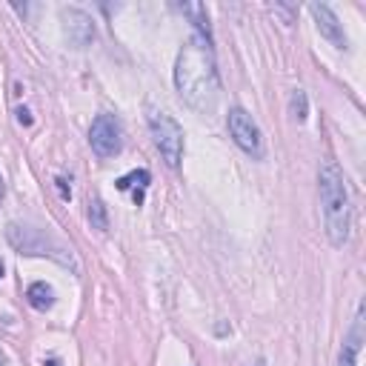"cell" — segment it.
I'll use <instances>...</instances> for the list:
<instances>
[{"instance_id": "7", "label": "cell", "mask_w": 366, "mask_h": 366, "mask_svg": "<svg viewBox=\"0 0 366 366\" xmlns=\"http://www.w3.org/2000/svg\"><path fill=\"white\" fill-rule=\"evenodd\" d=\"M63 29H66V38L75 49H83L95 41V23L92 17L80 12V9H63Z\"/></svg>"}, {"instance_id": "18", "label": "cell", "mask_w": 366, "mask_h": 366, "mask_svg": "<svg viewBox=\"0 0 366 366\" xmlns=\"http://www.w3.org/2000/svg\"><path fill=\"white\" fill-rule=\"evenodd\" d=\"M0 366H9V358H6V352L0 350Z\"/></svg>"}, {"instance_id": "21", "label": "cell", "mask_w": 366, "mask_h": 366, "mask_svg": "<svg viewBox=\"0 0 366 366\" xmlns=\"http://www.w3.org/2000/svg\"><path fill=\"white\" fill-rule=\"evenodd\" d=\"M258 366H264V361H258Z\"/></svg>"}, {"instance_id": "17", "label": "cell", "mask_w": 366, "mask_h": 366, "mask_svg": "<svg viewBox=\"0 0 366 366\" xmlns=\"http://www.w3.org/2000/svg\"><path fill=\"white\" fill-rule=\"evenodd\" d=\"M3 195H6V183H3V175H0V203H3Z\"/></svg>"}, {"instance_id": "11", "label": "cell", "mask_w": 366, "mask_h": 366, "mask_svg": "<svg viewBox=\"0 0 366 366\" xmlns=\"http://www.w3.org/2000/svg\"><path fill=\"white\" fill-rule=\"evenodd\" d=\"M26 301L32 309H38V312H46L55 306V289H52L46 281H38V284H32L26 289Z\"/></svg>"}, {"instance_id": "15", "label": "cell", "mask_w": 366, "mask_h": 366, "mask_svg": "<svg viewBox=\"0 0 366 366\" xmlns=\"http://www.w3.org/2000/svg\"><path fill=\"white\" fill-rule=\"evenodd\" d=\"M55 183H58V189H60V198H63V201H69V195H72V192L66 189V178H58Z\"/></svg>"}, {"instance_id": "4", "label": "cell", "mask_w": 366, "mask_h": 366, "mask_svg": "<svg viewBox=\"0 0 366 366\" xmlns=\"http://www.w3.org/2000/svg\"><path fill=\"white\" fill-rule=\"evenodd\" d=\"M149 129H152L155 146L161 149L166 166L178 169L183 161V129L178 126V120L161 109H149Z\"/></svg>"}, {"instance_id": "2", "label": "cell", "mask_w": 366, "mask_h": 366, "mask_svg": "<svg viewBox=\"0 0 366 366\" xmlns=\"http://www.w3.org/2000/svg\"><path fill=\"white\" fill-rule=\"evenodd\" d=\"M318 192H321V209H323V226L326 238L332 247H343L352 232V206H350V189L346 178L335 161H321L318 166Z\"/></svg>"}, {"instance_id": "6", "label": "cell", "mask_w": 366, "mask_h": 366, "mask_svg": "<svg viewBox=\"0 0 366 366\" xmlns=\"http://www.w3.org/2000/svg\"><path fill=\"white\" fill-rule=\"evenodd\" d=\"M89 144H92V152L98 158H115L124 149V124L115 117V115H98L92 120V129H89Z\"/></svg>"}, {"instance_id": "5", "label": "cell", "mask_w": 366, "mask_h": 366, "mask_svg": "<svg viewBox=\"0 0 366 366\" xmlns=\"http://www.w3.org/2000/svg\"><path fill=\"white\" fill-rule=\"evenodd\" d=\"M226 126H229L232 141L249 155L255 161H264V135H260V126L255 124V117L243 109V106H232L229 115H226Z\"/></svg>"}, {"instance_id": "8", "label": "cell", "mask_w": 366, "mask_h": 366, "mask_svg": "<svg viewBox=\"0 0 366 366\" xmlns=\"http://www.w3.org/2000/svg\"><path fill=\"white\" fill-rule=\"evenodd\" d=\"M309 12H312V17H315L318 32L323 34V38H326L329 43H335L338 49H346V46H350V41H346V34H343L341 21H338L335 12L329 9L326 3H312V6H309Z\"/></svg>"}, {"instance_id": "13", "label": "cell", "mask_w": 366, "mask_h": 366, "mask_svg": "<svg viewBox=\"0 0 366 366\" xmlns=\"http://www.w3.org/2000/svg\"><path fill=\"white\" fill-rule=\"evenodd\" d=\"M149 181H152V175L146 169H135V172H129V175H124L117 181V189L120 192H126V189H132V186H137V192H144L146 186H149Z\"/></svg>"}, {"instance_id": "12", "label": "cell", "mask_w": 366, "mask_h": 366, "mask_svg": "<svg viewBox=\"0 0 366 366\" xmlns=\"http://www.w3.org/2000/svg\"><path fill=\"white\" fill-rule=\"evenodd\" d=\"M89 223H92V229H98V232L109 229V215H106V206H103L100 198H89Z\"/></svg>"}, {"instance_id": "3", "label": "cell", "mask_w": 366, "mask_h": 366, "mask_svg": "<svg viewBox=\"0 0 366 366\" xmlns=\"http://www.w3.org/2000/svg\"><path fill=\"white\" fill-rule=\"evenodd\" d=\"M6 238L12 247L21 252V255H34V258H52L55 264L72 269V272H80L78 266V258L72 255V249L63 247V243L49 235L38 226H26V223H9L6 226Z\"/></svg>"}, {"instance_id": "19", "label": "cell", "mask_w": 366, "mask_h": 366, "mask_svg": "<svg viewBox=\"0 0 366 366\" xmlns=\"http://www.w3.org/2000/svg\"><path fill=\"white\" fill-rule=\"evenodd\" d=\"M0 277H3V260H0Z\"/></svg>"}, {"instance_id": "14", "label": "cell", "mask_w": 366, "mask_h": 366, "mask_svg": "<svg viewBox=\"0 0 366 366\" xmlns=\"http://www.w3.org/2000/svg\"><path fill=\"white\" fill-rule=\"evenodd\" d=\"M289 115H292L295 120H301V124L309 117V98H306L304 89H295V92H292V98H289Z\"/></svg>"}, {"instance_id": "20", "label": "cell", "mask_w": 366, "mask_h": 366, "mask_svg": "<svg viewBox=\"0 0 366 366\" xmlns=\"http://www.w3.org/2000/svg\"><path fill=\"white\" fill-rule=\"evenodd\" d=\"M46 366H58V363H55V361H49V363H46Z\"/></svg>"}, {"instance_id": "10", "label": "cell", "mask_w": 366, "mask_h": 366, "mask_svg": "<svg viewBox=\"0 0 366 366\" xmlns=\"http://www.w3.org/2000/svg\"><path fill=\"white\" fill-rule=\"evenodd\" d=\"M181 12L189 17L192 23H195L198 38H203L206 43H212V26H209V14H206V6L203 3H183Z\"/></svg>"}, {"instance_id": "9", "label": "cell", "mask_w": 366, "mask_h": 366, "mask_svg": "<svg viewBox=\"0 0 366 366\" xmlns=\"http://www.w3.org/2000/svg\"><path fill=\"white\" fill-rule=\"evenodd\" d=\"M361 341H363V309H358V318L350 338H346L343 350L338 355V366H358V352H361Z\"/></svg>"}, {"instance_id": "16", "label": "cell", "mask_w": 366, "mask_h": 366, "mask_svg": "<svg viewBox=\"0 0 366 366\" xmlns=\"http://www.w3.org/2000/svg\"><path fill=\"white\" fill-rule=\"evenodd\" d=\"M17 120H21L23 126H29V124H32V115H29V109H17Z\"/></svg>"}, {"instance_id": "1", "label": "cell", "mask_w": 366, "mask_h": 366, "mask_svg": "<svg viewBox=\"0 0 366 366\" xmlns=\"http://www.w3.org/2000/svg\"><path fill=\"white\" fill-rule=\"evenodd\" d=\"M175 89L186 106L209 115L220 100V75L212 43L203 38H189L175 60Z\"/></svg>"}]
</instances>
